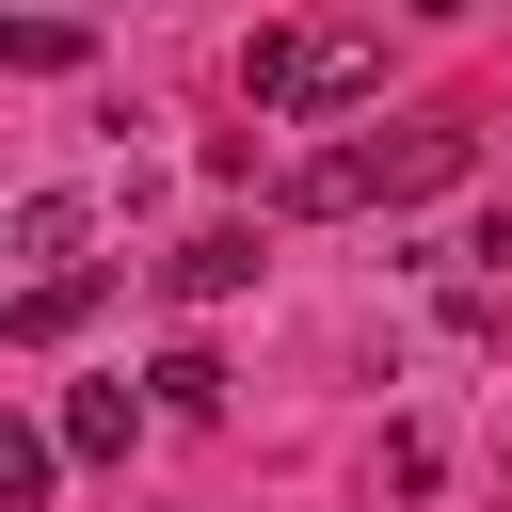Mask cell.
<instances>
[{
  "mask_svg": "<svg viewBox=\"0 0 512 512\" xmlns=\"http://www.w3.org/2000/svg\"><path fill=\"white\" fill-rule=\"evenodd\" d=\"M80 240H96L80 192H16V256H32V272H80Z\"/></svg>",
  "mask_w": 512,
  "mask_h": 512,
  "instance_id": "cell-5",
  "label": "cell"
},
{
  "mask_svg": "<svg viewBox=\"0 0 512 512\" xmlns=\"http://www.w3.org/2000/svg\"><path fill=\"white\" fill-rule=\"evenodd\" d=\"M288 208H304V224H352V208H384V144H320V160H288Z\"/></svg>",
  "mask_w": 512,
  "mask_h": 512,
  "instance_id": "cell-3",
  "label": "cell"
},
{
  "mask_svg": "<svg viewBox=\"0 0 512 512\" xmlns=\"http://www.w3.org/2000/svg\"><path fill=\"white\" fill-rule=\"evenodd\" d=\"M480 176V128H400L384 144V208H432V192H464Z\"/></svg>",
  "mask_w": 512,
  "mask_h": 512,
  "instance_id": "cell-2",
  "label": "cell"
},
{
  "mask_svg": "<svg viewBox=\"0 0 512 512\" xmlns=\"http://www.w3.org/2000/svg\"><path fill=\"white\" fill-rule=\"evenodd\" d=\"M144 384H160V416H224V368H208V352H160Z\"/></svg>",
  "mask_w": 512,
  "mask_h": 512,
  "instance_id": "cell-8",
  "label": "cell"
},
{
  "mask_svg": "<svg viewBox=\"0 0 512 512\" xmlns=\"http://www.w3.org/2000/svg\"><path fill=\"white\" fill-rule=\"evenodd\" d=\"M160 288H176V304H240V288H256V224H208V240H176V256H160Z\"/></svg>",
  "mask_w": 512,
  "mask_h": 512,
  "instance_id": "cell-4",
  "label": "cell"
},
{
  "mask_svg": "<svg viewBox=\"0 0 512 512\" xmlns=\"http://www.w3.org/2000/svg\"><path fill=\"white\" fill-rule=\"evenodd\" d=\"M464 272H480V288H496V304H512V208H496V224H480V240H464Z\"/></svg>",
  "mask_w": 512,
  "mask_h": 512,
  "instance_id": "cell-9",
  "label": "cell"
},
{
  "mask_svg": "<svg viewBox=\"0 0 512 512\" xmlns=\"http://www.w3.org/2000/svg\"><path fill=\"white\" fill-rule=\"evenodd\" d=\"M80 320H96V272H32V288H16V352L80 336Z\"/></svg>",
  "mask_w": 512,
  "mask_h": 512,
  "instance_id": "cell-6",
  "label": "cell"
},
{
  "mask_svg": "<svg viewBox=\"0 0 512 512\" xmlns=\"http://www.w3.org/2000/svg\"><path fill=\"white\" fill-rule=\"evenodd\" d=\"M368 80H384V48H368L352 16H304V32H256V48H240V96H256V112H352Z\"/></svg>",
  "mask_w": 512,
  "mask_h": 512,
  "instance_id": "cell-1",
  "label": "cell"
},
{
  "mask_svg": "<svg viewBox=\"0 0 512 512\" xmlns=\"http://www.w3.org/2000/svg\"><path fill=\"white\" fill-rule=\"evenodd\" d=\"M128 432H144V400H128V384H80V400H64V448H80V464H112Z\"/></svg>",
  "mask_w": 512,
  "mask_h": 512,
  "instance_id": "cell-7",
  "label": "cell"
},
{
  "mask_svg": "<svg viewBox=\"0 0 512 512\" xmlns=\"http://www.w3.org/2000/svg\"><path fill=\"white\" fill-rule=\"evenodd\" d=\"M416 16H464V0H416Z\"/></svg>",
  "mask_w": 512,
  "mask_h": 512,
  "instance_id": "cell-10",
  "label": "cell"
}]
</instances>
